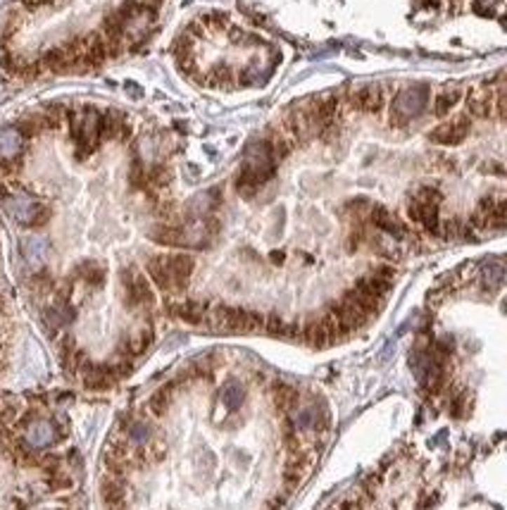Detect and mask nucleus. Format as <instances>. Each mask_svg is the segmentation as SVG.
Instances as JSON below:
<instances>
[{"mask_svg":"<svg viewBox=\"0 0 507 510\" xmlns=\"http://www.w3.org/2000/svg\"><path fill=\"white\" fill-rule=\"evenodd\" d=\"M428 103V88L426 86H410L403 88L400 93L396 95L393 107H391V124H407L412 117H417L421 110Z\"/></svg>","mask_w":507,"mask_h":510,"instance_id":"nucleus-1","label":"nucleus"},{"mask_svg":"<svg viewBox=\"0 0 507 510\" xmlns=\"http://www.w3.org/2000/svg\"><path fill=\"white\" fill-rule=\"evenodd\" d=\"M5 210L15 222L27 227H36V224H43L48 220V210L41 208L36 203V198H32L24 191H15V194L5 196Z\"/></svg>","mask_w":507,"mask_h":510,"instance_id":"nucleus-2","label":"nucleus"},{"mask_svg":"<svg viewBox=\"0 0 507 510\" xmlns=\"http://www.w3.org/2000/svg\"><path fill=\"white\" fill-rule=\"evenodd\" d=\"M122 284H124V301L129 308H138V305H153L155 296L153 289L146 281V277L134 274L131 269H122Z\"/></svg>","mask_w":507,"mask_h":510,"instance_id":"nucleus-3","label":"nucleus"},{"mask_svg":"<svg viewBox=\"0 0 507 510\" xmlns=\"http://www.w3.org/2000/svg\"><path fill=\"white\" fill-rule=\"evenodd\" d=\"M469 129H472V122H469V115H460L457 119H452L448 124H440L431 131V141L440 143V146H460V143L467 139Z\"/></svg>","mask_w":507,"mask_h":510,"instance_id":"nucleus-4","label":"nucleus"},{"mask_svg":"<svg viewBox=\"0 0 507 510\" xmlns=\"http://www.w3.org/2000/svg\"><path fill=\"white\" fill-rule=\"evenodd\" d=\"M167 267H169V274H172V289H186L193 269H196V260L184 253L167 255Z\"/></svg>","mask_w":507,"mask_h":510,"instance_id":"nucleus-5","label":"nucleus"},{"mask_svg":"<svg viewBox=\"0 0 507 510\" xmlns=\"http://www.w3.org/2000/svg\"><path fill=\"white\" fill-rule=\"evenodd\" d=\"M350 103L360 112H379L384 107V88L381 86H365L350 95Z\"/></svg>","mask_w":507,"mask_h":510,"instance_id":"nucleus-6","label":"nucleus"},{"mask_svg":"<svg viewBox=\"0 0 507 510\" xmlns=\"http://www.w3.org/2000/svg\"><path fill=\"white\" fill-rule=\"evenodd\" d=\"M24 148V136L20 134L17 127H5L0 129V163H12L15 158L22 155Z\"/></svg>","mask_w":507,"mask_h":510,"instance_id":"nucleus-7","label":"nucleus"},{"mask_svg":"<svg viewBox=\"0 0 507 510\" xmlns=\"http://www.w3.org/2000/svg\"><path fill=\"white\" fill-rule=\"evenodd\" d=\"M29 443V446L34 448H46V446H50L53 441H55V427H53L48 420H36V422L29 424V429H27V439H24Z\"/></svg>","mask_w":507,"mask_h":510,"instance_id":"nucleus-8","label":"nucleus"},{"mask_svg":"<svg viewBox=\"0 0 507 510\" xmlns=\"http://www.w3.org/2000/svg\"><path fill=\"white\" fill-rule=\"evenodd\" d=\"M286 127L295 139H307L312 131H317V124H315V119H312L310 110H293L291 115L286 117Z\"/></svg>","mask_w":507,"mask_h":510,"instance_id":"nucleus-9","label":"nucleus"},{"mask_svg":"<svg viewBox=\"0 0 507 510\" xmlns=\"http://www.w3.org/2000/svg\"><path fill=\"white\" fill-rule=\"evenodd\" d=\"M22 255L32 267H43L48 257V241L41 236H29L22 241Z\"/></svg>","mask_w":507,"mask_h":510,"instance_id":"nucleus-10","label":"nucleus"},{"mask_svg":"<svg viewBox=\"0 0 507 510\" xmlns=\"http://www.w3.org/2000/svg\"><path fill=\"white\" fill-rule=\"evenodd\" d=\"M372 222H374V224H377L381 231L391 234V236H396V239H403V236H405V229H403L400 222H398V220L393 217V215H391L388 210L381 208V206H374V208H372Z\"/></svg>","mask_w":507,"mask_h":510,"instance_id":"nucleus-11","label":"nucleus"},{"mask_svg":"<svg viewBox=\"0 0 507 510\" xmlns=\"http://www.w3.org/2000/svg\"><path fill=\"white\" fill-rule=\"evenodd\" d=\"M148 274L162 291H172V274L167 267V255H155L148 260Z\"/></svg>","mask_w":507,"mask_h":510,"instance_id":"nucleus-12","label":"nucleus"},{"mask_svg":"<svg viewBox=\"0 0 507 510\" xmlns=\"http://www.w3.org/2000/svg\"><path fill=\"white\" fill-rule=\"evenodd\" d=\"M219 398H222V403H224V408H227L229 412L241 410V405L245 403V389H243V384L227 382L224 387H222V391H219Z\"/></svg>","mask_w":507,"mask_h":510,"instance_id":"nucleus-13","label":"nucleus"},{"mask_svg":"<svg viewBox=\"0 0 507 510\" xmlns=\"http://www.w3.org/2000/svg\"><path fill=\"white\" fill-rule=\"evenodd\" d=\"M150 236H153V241H158L162 246H184L186 243L184 229H179V227H169V224L155 227V229L150 231Z\"/></svg>","mask_w":507,"mask_h":510,"instance_id":"nucleus-14","label":"nucleus"},{"mask_svg":"<svg viewBox=\"0 0 507 510\" xmlns=\"http://www.w3.org/2000/svg\"><path fill=\"white\" fill-rule=\"evenodd\" d=\"M174 315H177L179 320H184V322L198 325V322H203V317H205V303H198V301L177 303V305H174Z\"/></svg>","mask_w":507,"mask_h":510,"instance_id":"nucleus-15","label":"nucleus"},{"mask_svg":"<svg viewBox=\"0 0 507 510\" xmlns=\"http://www.w3.org/2000/svg\"><path fill=\"white\" fill-rule=\"evenodd\" d=\"M271 398H274V408L281 412L291 410L295 405V401H298V391H295L293 387H288V384H276L274 391H271Z\"/></svg>","mask_w":507,"mask_h":510,"instance_id":"nucleus-16","label":"nucleus"},{"mask_svg":"<svg viewBox=\"0 0 507 510\" xmlns=\"http://www.w3.org/2000/svg\"><path fill=\"white\" fill-rule=\"evenodd\" d=\"M217 206H219V189H210L191 201L193 215H205V213H210V210H215Z\"/></svg>","mask_w":507,"mask_h":510,"instance_id":"nucleus-17","label":"nucleus"},{"mask_svg":"<svg viewBox=\"0 0 507 510\" xmlns=\"http://www.w3.org/2000/svg\"><path fill=\"white\" fill-rule=\"evenodd\" d=\"M457 100H460V91L457 88H445V91H440L436 95V103H433V112H436V117H445L452 107L457 105Z\"/></svg>","mask_w":507,"mask_h":510,"instance_id":"nucleus-18","label":"nucleus"},{"mask_svg":"<svg viewBox=\"0 0 507 510\" xmlns=\"http://www.w3.org/2000/svg\"><path fill=\"white\" fill-rule=\"evenodd\" d=\"M76 272H79V277L86 281L90 286H100L102 281H105V269H102L98 262H81L79 267H76Z\"/></svg>","mask_w":507,"mask_h":510,"instance_id":"nucleus-19","label":"nucleus"},{"mask_svg":"<svg viewBox=\"0 0 507 510\" xmlns=\"http://www.w3.org/2000/svg\"><path fill=\"white\" fill-rule=\"evenodd\" d=\"M259 184L257 179H255V174L248 172L245 167H241L238 174H236V191L241 196H245V198H250V196H255V191L259 189Z\"/></svg>","mask_w":507,"mask_h":510,"instance_id":"nucleus-20","label":"nucleus"},{"mask_svg":"<svg viewBox=\"0 0 507 510\" xmlns=\"http://www.w3.org/2000/svg\"><path fill=\"white\" fill-rule=\"evenodd\" d=\"M305 339H307V344H312V346H327V341H329V334H327V327H324V322L319 320V322H310V325H305Z\"/></svg>","mask_w":507,"mask_h":510,"instance_id":"nucleus-21","label":"nucleus"},{"mask_svg":"<svg viewBox=\"0 0 507 510\" xmlns=\"http://www.w3.org/2000/svg\"><path fill=\"white\" fill-rule=\"evenodd\" d=\"M264 329H267L269 334H274V337H288L295 327L286 325L279 315H269V317H264Z\"/></svg>","mask_w":507,"mask_h":510,"instance_id":"nucleus-22","label":"nucleus"},{"mask_svg":"<svg viewBox=\"0 0 507 510\" xmlns=\"http://www.w3.org/2000/svg\"><path fill=\"white\" fill-rule=\"evenodd\" d=\"M484 279H486V284L491 286V289H498V286L503 284V279H505L503 265H498V262H488V265L484 267Z\"/></svg>","mask_w":507,"mask_h":510,"instance_id":"nucleus-23","label":"nucleus"},{"mask_svg":"<svg viewBox=\"0 0 507 510\" xmlns=\"http://www.w3.org/2000/svg\"><path fill=\"white\" fill-rule=\"evenodd\" d=\"M467 112H472L476 117H488L491 115V95L488 98H476V95H472L467 103Z\"/></svg>","mask_w":507,"mask_h":510,"instance_id":"nucleus-24","label":"nucleus"},{"mask_svg":"<svg viewBox=\"0 0 507 510\" xmlns=\"http://www.w3.org/2000/svg\"><path fill=\"white\" fill-rule=\"evenodd\" d=\"M150 436H153L150 424H146V422H131L129 424V439L134 443H146V441H150Z\"/></svg>","mask_w":507,"mask_h":510,"instance_id":"nucleus-25","label":"nucleus"},{"mask_svg":"<svg viewBox=\"0 0 507 510\" xmlns=\"http://www.w3.org/2000/svg\"><path fill=\"white\" fill-rule=\"evenodd\" d=\"M148 405H150V410H153V415H165L167 408H169V391L167 389L153 394V398L148 401Z\"/></svg>","mask_w":507,"mask_h":510,"instance_id":"nucleus-26","label":"nucleus"},{"mask_svg":"<svg viewBox=\"0 0 507 510\" xmlns=\"http://www.w3.org/2000/svg\"><path fill=\"white\" fill-rule=\"evenodd\" d=\"M129 179H131V184L134 186H143L146 184V170L141 167V160H134V165H131V174H129Z\"/></svg>","mask_w":507,"mask_h":510,"instance_id":"nucleus-27","label":"nucleus"},{"mask_svg":"<svg viewBox=\"0 0 507 510\" xmlns=\"http://www.w3.org/2000/svg\"><path fill=\"white\" fill-rule=\"evenodd\" d=\"M17 3H20L27 12H39L41 8H46L48 0H17Z\"/></svg>","mask_w":507,"mask_h":510,"instance_id":"nucleus-28","label":"nucleus"}]
</instances>
